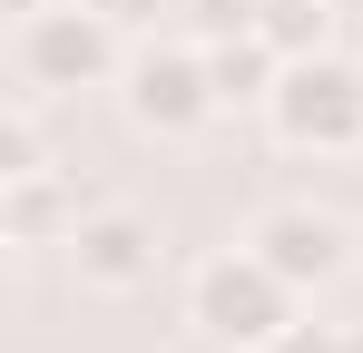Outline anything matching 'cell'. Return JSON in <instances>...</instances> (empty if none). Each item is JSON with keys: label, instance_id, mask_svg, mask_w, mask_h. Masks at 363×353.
Segmentation results:
<instances>
[{"label": "cell", "instance_id": "1", "mask_svg": "<svg viewBox=\"0 0 363 353\" xmlns=\"http://www.w3.org/2000/svg\"><path fill=\"white\" fill-rule=\"evenodd\" d=\"M186 324H196L206 344H226V353H265L285 324H295V285H285L255 245L206 255V265L186 275Z\"/></svg>", "mask_w": 363, "mask_h": 353}, {"label": "cell", "instance_id": "2", "mask_svg": "<svg viewBox=\"0 0 363 353\" xmlns=\"http://www.w3.org/2000/svg\"><path fill=\"white\" fill-rule=\"evenodd\" d=\"M20 89L40 99H79V89H108L128 79V40L89 10V0H50V10H20Z\"/></svg>", "mask_w": 363, "mask_h": 353}, {"label": "cell", "instance_id": "3", "mask_svg": "<svg viewBox=\"0 0 363 353\" xmlns=\"http://www.w3.org/2000/svg\"><path fill=\"white\" fill-rule=\"evenodd\" d=\"M265 118H275V138L304 147V157H354L363 147V69H344L334 50L324 59H285Z\"/></svg>", "mask_w": 363, "mask_h": 353}, {"label": "cell", "instance_id": "4", "mask_svg": "<svg viewBox=\"0 0 363 353\" xmlns=\"http://www.w3.org/2000/svg\"><path fill=\"white\" fill-rule=\"evenodd\" d=\"M118 89H128V118H138V128H157V138H186V128H206V118L226 108V99H216L206 50H138Z\"/></svg>", "mask_w": 363, "mask_h": 353}, {"label": "cell", "instance_id": "5", "mask_svg": "<svg viewBox=\"0 0 363 353\" xmlns=\"http://www.w3.org/2000/svg\"><path fill=\"white\" fill-rule=\"evenodd\" d=\"M245 245H255V255H265L295 294H324L344 265H354V226H344L334 206H265Z\"/></svg>", "mask_w": 363, "mask_h": 353}, {"label": "cell", "instance_id": "6", "mask_svg": "<svg viewBox=\"0 0 363 353\" xmlns=\"http://www.w3.org/2000/svg\"><path fill=\"white\" fill-rule=\"evenodd\" d=\"M69 265L89 294H138V285H157V226L138 206H89L69 226Z\"/></svg>", "mask_w": 363, "mask_h": 353}, {"label": "cell", "instance_id": "7", "mask_svg": "<svg viewBox=\"0 0 363 353\" xmlns=\"http://www.w3.org/2000/svg\"><path fill=\"white\" fill-rule=\"evenodd\" d=\"M89 206L69 196V176L60 167H40V176H0V235L10 245H69V226H79Z\"/></svg>", "mask_w": 363, "mask_h": 353}, {"label": "cell", "instance_id": "8", "mask_svg": "<svg viewBox=\"0 0 363 353\" xmlns=\"http://www.w3.org/2000/svg\"><path fill=\"white\" fill-rule=\"evenodd\" d=\"M255 30L275 40V59H324L334 50V0H255Z\"/></svg>", "mask_w": 363, "mask_h": 353}, {"label": "cell", "instance_id": "9", "mask_svg": "<svg viewBox=\"0 0 363 353\" xmlns=\"http://www.w3.org/2000/svg\"><path fill=\"white\" fill-rule=\"evenodd\" d=\"M50 167V138H40V89H20L0 108V176H40Z\"/></svg>", "mask_w": 363, "mask_h": 353}, {"label": "cell", "instance_id": "10", "mask_svg": "<svg viewBox=\"0 0 363 353\" xmlns=\"http://www.w3.org/2000/svg\"><path fill=\"white\" fill-rule=\"evenodd\" d=\"M177 20H186L196 50H216V40H245L255 30V0H177Z\"/></svg>", "mask_w": 363, "mask_h": 353}, {"label": "cell", "instance_id": "11", "mask_svg": "<svg viewBox=\"0 0 363 353\" xmlns=\"http://www.w3.org/2000/svg\"><path fill=\"white\" fill-rule=\"evenodd\" d=\"M89 10H99V20H108L118 40H147V30H157V20H167L177 0H89Z\"/></svg>", "mask_w": 363, "mask_h": 353}, {"label": "cell", "instance_id": "12", "mask_svg": "<svg viewBox=\"0 0 363 353\" xmlns=\"http://www.w3.org/2000/svg\"><path fill=\"white\" fill-rule=\"evenodd\" d=\"M265 353H354V344H344V324H304V314H295Z\"/></svg>", "mask_w": 363, "mask_h": 353}, {"label": "cell", "instance_id": "13", "mask_svg": "<svg viewBox=\"0 0 363 353\" xmlns=\"http://www.w3.org/2000/svg\"><path fill=\"white\" fill-rule=\"evenodd\" d=\"M344 344H354V353H363V324H344Z\"/></svg>", "mask_w": 363, "mask_h": 353}]
</instances>
